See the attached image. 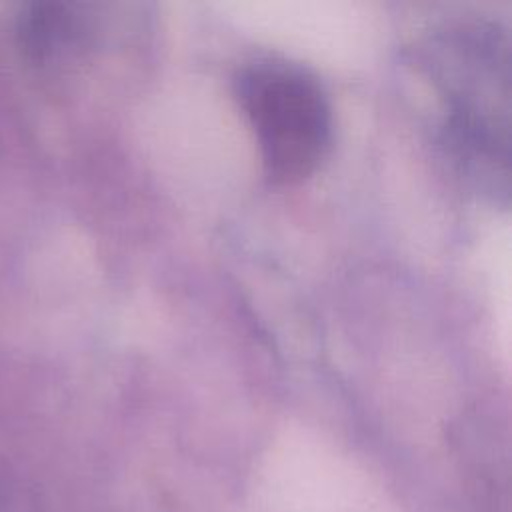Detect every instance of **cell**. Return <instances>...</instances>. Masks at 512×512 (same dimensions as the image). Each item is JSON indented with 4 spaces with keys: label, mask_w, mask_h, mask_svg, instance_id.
<instances>
[{
    "label": "cell",
    "mask_w": 512,
    "mask_h": 512,
    "mask_svg": "<svg viewBox=\"0 0 512 512\" xmlns=\"http://www.w3.org/2000/svg\"><path fill=\"white\" fill-rule=\"evenodd\" d=\"M432 74L448 100L446 144L476 180L506 190L508 44L494 24H456L432 40Z\"/></svg>",
    "instance_id": "1"
},
{
    "label": "cell",
    "mask_w": 512,
    "mask_h": 512,
    "mask_svg": "<svg viewBox=\"0 0 512 512\" xmlns=\"http://www.w3.org/2000/svg\"><path fill=\"white\" fill-rule=\"evenodd\" d=\"M236 94L266 174L280 184L310 176L332 142V112L316 78L294 64L266 58L242 68Z\"/></svg>",
    "instance_id": "2"
}]
</instances>
